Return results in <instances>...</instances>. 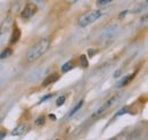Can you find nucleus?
<instances>
[{"instance_id":"f257e3e1","label":"nucleus","mask_w":148,"mask_h":140,"mask_svg":"<svg viewBox=\"0 0 148 140\" xmlns=\"http://www.w3.org/2000/svg\"><path fill=\"white\" fill-rule=\"evenodd\" d=\"M50 38L49 36H45L41 40H39L34 46H32L29 51L26 53V62L27 63H34L38 60L40 57H42L48 51L49 47H50Z\"/></svg>"},{"instance_id":"f03ea898","label":"nucleus","mask_w":148,"mask_h":140,"mask_svg":"<svg viewBox=\"0 0 148 140\" xmlns=\"http://www.w3.org/2000/svg\"><path fill=\"white\" fill-rule=\"evenodd\" d=\"M101 16V12L100 9H92V10H89L87 13H84L83 15H81L80 18H79V26L80 27H86L90 24L95 23L97 19H99Z\"/></svg>"},{"instance_id":"7ed1b4c3","label":"nucleus","mask_w":148,"mask_h":140,"mask_svg":"<svg viewBox=\"0 0 148 140\" xmlns=\"http://www.w3.org/2000/svg\"><path fill=\"white\" fill-rule=\"evenodd\" d=\"M37 12H38L37 5L33 3V2H29V3L25 5L24 9L22 10V13H21V18H23V19H29V18L32 17L33 15H36Z\"/></svg>"},{"instance_id":"20e7f679","label":"nucleus","mask_w":148,"mask_h":140,"mask_svg":"<svg viewBox=\"0 0 148 140\" xmlns=\"http://www.w3.org/2000/svg\"><path fill=\"white\" fill-rule=\"evenodd\" d=\"M117 99H119V96H114V97H112L111 99H108L101 107H99V109H97V110L93 113L92 117H99V116H101L115 102H117Z\"/></svg>"},{"instance_id":"39448f33","label":"nucleus","mask_w":148,"mask_h":140,"mask_svg":"<svg viewBox=\"0 0 148 140\" xmlns=\"http://www.w3.org/2000/svg\"><path fill=\"white\" fill-rule=\"evenodd\" d=\"M19 38H21V30H19L18 25L15 23V24H14V29H13V33H12V36H10V41H9V43H10V45H15V43H17L19 40Z\"/></svg>"},{"instance_id":"423d86ee","label":"nucleus","mask_w":148,"mask_h":140,"mask_svg":"<svg viewBox=\"0 0 148 140\" xmlns=\"http://www.w3.org/2000/svg\"><path fill=\"white\" fill-rule=\"evenodd\" d=\"M10 24H12V17L10 16H7V17L3 19V22L1 23V25H0V36L3 35L9 30Z\"/></svg>"},{"instance_id":"0eeeda50","label":"nucleus","mask_w":148,"mask_h":140,"mask_svg":"<svg viewBox=\"0 0 148 140\" xmlns=\"http://www.w3.org/2000/svg\"><path fill=\"white\" fill-rule=\"evenodd\" d=\"M58 78H59V75H58V74H56V73H53V74L48 75V76L45 79V81H43L42 86H43V87H47V86H49V84L54 83V82H56V81L58 80Z\"/></svg>"},{"instance_id":"6e6552de","label":"nucleus","mask_w":148,"mask_h":140,"mask_svg":"<svg viewBox=\"0 0 148 140\" xmlns=\"http://www.w3.org/2000/svg\"><path fill=\"white\" fill-rule=\"evenodd\" d=\"M25 131H26V125L22 123V124H18L10 133H12V136H22Z\"/></svg>"},{"instance_id":"1a4fd4ad","label":"nucleus","mask_w":148,"mask_h":140,"mask_svg":"<svg viewBox=\"0 0 148 140\" xmlns=\"http://www.w3.org/2000/svg\"><path fill=\"white\" fill-rule=\"evenodd\" d=\"M133 78H134V74H130V75H128V76H125L123 80H121V81H120V83H117V88H121V87L127 86V84L129 83Z\"/></svg>"},{"instance_id":"9d476101","label":"nucleus","mask_w":148,"mask_h":140,"mask_svg":"<svg viewBox=\"0 0 148 140\" xmlns=\"http://www.w3.org/2000/svg\"><path fill=\"white\" fill-rule=\"evenodd\" d=\"M10 55H13V49L12 48H6L2 53L0 54V59H5V58H7V57H9Z\"/></svg>"},{"instance_id":"9b49d317","label":"nucleus","mask_w":148,"mask_h":140,"mask_svg":"<svg viewBox=\"0 0 148 140\" xmlns=\"http://www.w3.org/2000/svg\"><path fill=\"white\" fill-rule=\"evenodd\" d=\"M73 69V62H66L63 66H62V72L65 73V72H69L70 70Z\"/></svg>"},{"instance_id":"f8f14e48","label":"nucleus","mask_w":148,"mask_h":140,"mask_svg":"<svg viewBox=\"0 0 148 140\" xmlns=\"http://www.w3.org/2000/svg\"><path fill=\"white\" fill-rule=\"evenodd\" d=\"M80 63H81V66L84 67V69L89 66V62H88V58H87L86 55H81L80 56Z\"/></svg>"},{"instance_id":"ddd939ff","label":"nucleus","mask_w":148,"mask_h":140,"mask_svg":"<svg viewBox=\"0 0 148 140\" xmlns=\"http://www.w3.org/2000/svg\"><path fill=\"white\" fill-rule=\"evenodd\" d=\"M82 105H83V100H80V103H79V104H76V105L74 106V108L72 109V110H71V112H70V114H69V117L73 116L74 114H75V113H76V112H77V110L81 108V106H82Z\"/></svg>"},{"instance_id":"4468645a","label":"nucleus","mask_w":148,"mask_h":140,"mask_svg":"<svg viewBox=\"0 0 148 140\" xmlns=\"http://www.w3.org/2000/svg\"><path fill=\"white\" fill-rule=\"evenodd\" d=\"M45 123H46V117L43 115L42 116H39L37 120H36V125L37 126H42Z\"/></svg>"},{"instance_id":"2eb2a0df","label":"nucleus","mask_w":148,"mask_h":140,"mask_svg":"<svg viewBox=\"0 0 148 140\" xmlns=\"http://www.w3.org/2000/svg\"><path fill=\"white\" fill-rule=\"evenodd\" d=\"M113 1H114V0H98V1H97V6H98V7H104V6L111 3Z\"/></svg>"},{"instance_id":"dca6fc26","label":"nucleus","mask_w":148,"mask_h":140,"mask_svg":"<svg viewBox=\"0 0 148 140\" xmlns=\"http://www.w3.org/2000/svg\"><path fill=\"white\" fill-rule=\"evenodd\" d=\"M65 99H66V97H65V96H60V97H58V98H57V102H56V105L57 106L64 105Z\"/></svg>"},{"instance_id":"f3484780","label":"nucleus","mask_w":148,"mask_h":140,"mask_svg":"<svg viewBox=\"0 0 148 140\" xmlns=\"http://www.w3.org/2000/svg\"><path fill=\"white\" fill-rule=\"evenodd\" d=\"M146 7H147V3H145L144 6H143V3H140V5H139L138 7H136V8H134L132 12H133V13H139V12L144 10V8H146Z\"/></svg>"},{"instance_id":"a211bd4d","label":"nucleus","mask_w":148,"mask_h":140,"mask_svg":"<svg viewBox=\"0 0 148 140\" xmlns=\"http://www.w3.org/2000/svg\"><path fill=\"white\" fill-rule=\"evenodd\" d=\"M51 97H53V95H47V96H45V97L41 99V103H42V102H46L48 98H51Z\"/></svg>"},{"instance_id":"6ab92c4d","label":"nucleus","mask_w":148,"mask_h":140,"mask_svg":"<svg viewBox=\"0 0 148 140\" xmlns=\"http://www.w3.org/2000/svg\"><path fill=\"white\" fill-rule=\"evenodd\" d=\"M65 1H66L69 5H74V3H75L77 0H65Z\"/></svg>"},{"instance_id":"aec40b11","label":"nucleus","mask_w":148,"mask_h":140,"mask_svg":"<svg viewBox=\"0 0 148 140\" xmlns=\"http://www.w3.org/2000/svg\"><path fill=\"white\" fill-rule=\"evenodd\" d=\"M127 13H128V10H125V12H122V13L120 14V16H119V17H120V18H122V17H123V16H125V15H127Z\"/></svg>"},{"instance_id":"412c9836","label":"nucleus","mask_w":148,"mask_h":140,"mask_svg":"<svg viewBox=\"0 0 148 140\" xmlns=\"http://www.w3.org/2000/svg\"><path fill=\"white\" fill-rule=\"evenodd\" d=\"M49 119L53 120V121H56V116L54 115V114H50V115H49Z\"/></svg>"},{"instance_id":"4be33fe9","label":"nucleus","mask_w":148,"mask_h":140,"mask_svg":"<svg viewBox=\"0 0 148 140\" xmlns=\"http://www.w3.org/2000/svg\"><path fill=\"white\" fill-rule=\"evenodd\" d=\"M120 74H121V71H117V72H116V74H114V76H115V78H117Z\"/></svg>"},{"instance_id":"5701e85b","label":"nucleus","mask_w":148,"mask_h":140,"mask_svg":"<svg viewBox=\"0 0 148 140\" xmlns=\"http://www.w3.org/2000/svg\"><path fill=\"white\" fill-rule=\"evenodd\" d=\"M3 136H5V132H0V140L3 138Z\"/></svg>"},{"instance_id":"b1692460","label":"nucleus","mask_w":148,"mask_h":140,"mask_svg":"<svg viewBox=\"0 0 148 140\" xmlns=\"http://www.w3.org/2000/svg\"><path fill=\"white\" fill-rule=\"evenodd\" d=\"M55 140H62L60 138H57V139H55Z\"/></svg>"}]
</instances>
